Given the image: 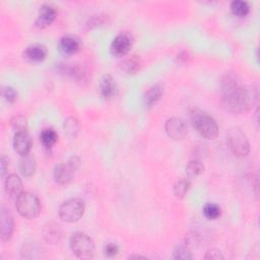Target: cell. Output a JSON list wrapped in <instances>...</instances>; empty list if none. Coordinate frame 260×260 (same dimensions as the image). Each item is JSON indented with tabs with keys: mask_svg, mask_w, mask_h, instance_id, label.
I'll return each instance as SVG.
<instances>
[{
	"mask_svg": "<svg viewBox=\"0 0 260 260\" xmlns=\"http://www.w3.org/2000/svg\"><path fill=\"white\" fill-rule=\"evenodd\" d=\"M204 171V166L198 160L190 161L186 166V172L190 177H197L201 175Z\"/></svg>",
	"mask_w": 260,
	"mask_h": 260,
	"instance_id": "27",
	"label": "cell"
},
{
	"mask_svg": "<svg viewBox=\"0 0 260 260\" xmlns=\"http://www.w3.org/2000/svg\"><path fill=\"white\" fill-rule=\"evenodd\" d=\"M164 94V86L162 84H157L149 89L144 95V104L146 107H152L155 105Z\"/></svg>",
	"mask_w": 260,
	"mask_h": 260,
	"instance_id": "17",
	"label": "cell"
},
{
	"mask_svg": "<svg viewBox=\"0 0 260 260\" xmlns=\"http://www.w3.org/2000/svg\"><path fill=\"white\" fill-rule=\"evenodd\" d=\"M27 125H28L27 119L22 115L14 116L11 119V126L15 130V132L27 131Z\"/></svg>",
	"mask_w": 260,
	"mask_h": 260,
	"instance_id": "28",
	"label": "cell"
},
{
	"mask_svg": "<svg viewBox=\"0 0 260 260\" xmlns=\"http://www.w3.org/2000/svg\"><path fill=\"white\" fill-rule=\"evenodd\" d=\"M133 258H142V259H145V257H142V256H137V255H134V256H129V259H133Z\"/></svg>",
	"mask_w": 260,
	"mask_h": 260,
	"instance_id": "34",
	"label": "cell"
},
{
	"mask_svg": "<svg viewBox=\"0 0 260 260\" xmlns=\"http://www.w3.org/2000/svg\"><path fill=\"white\" fill-rule=\"evenodd\" d=\"M18 213L26 219H35L41 211V202L35 194L23 191L15 199Z\"/></svg>",
	"mask_w": 260,
	"mask_h": 260,
	"instance_id": "3",
	"label": "cell"
},
{
	"mask_svg": "<svg viewBox=\"0 0 260 260\" xmlns=\"http://www.w3.org/2000/svg\"><path fill=\"white\" fill-rule=\"evenodd\" d=\"M221 207L216 203L208 202L203 207V215L208 220H217L221 217Z\"/></svg>",
	"mask_w": 260,
	"mask_h": 260,
	"instance_id": "26",
	"label": "cell"
},
{
	"mask_svg": "<svg viewBox=\"0 0 260 260\" xmlns=\"http://www.w3.org/2000/svg\"><path fill=\"white\" fill-rule=\"evenodd\" d=\"M121 68L124 72L128 74H133L137 72L140 68V60L135 55L130 56L123 60V62L121 63Z\"/></svg>",
	"mask_w": 260,
	"mask_h": 260,
	"instance_id": "20",
	"label": "cell"
},
{
	"mask_svg": "<svg viewBox=\"0 0 260 260\" xmlns=\"http://www.w3.org/2000/svg\"><path fill=\"white\" fill-rule=\"evenodd\" d=\"M60 51L65 55H73L81 48V41L72 35H66L61 38L59 43Z\"/></svg>",
	"mask_w": 260,
	"mask_h": 260,
	"instance_id": "13",
	"label": "cell"
},
{
	"mask_svg": "<svg viewBox=\"0 0 260 260\" xmlns=\"http://www.w3.org/2000/svg\"><path fill=\"white\" fill-rule=\"evenodd\" d=\"M119 249H118V246L116 245V244L114 243H109L106 245L105 247V254L109 257H113L115 256L117 253H118Z\"/></svg>",
	"mask_w": 260,
	"mask_h": 260,
	"instance_id": "31",
	"label": "cell"
},
{
	"mask_svg": "<svg viewBox=\"0 0 260 260\" xmlns=\"http://www.w3.org/2000/svg\"><path fill=\"white\" fill-rule=\"evenodd\" d=\"M79 166L77 157H72L66 164H58L53 172L55 181L60 185H67L71 182L74 172Z\"/></svg>",
	"mask_w": 260,
	"mask_h": 260,
	"instance_id": "7",
	"label": "cell"
},
{
	"mask_svg": "<svg viewBox=\"0 0 260 260\" xmlns=\"http://www.w3.org/2000/svg\"><path fill=\"white\" fill-rule=\"evenodd\" d=\"M57 138L58 135L55 130L52 128H45L44 130H42V132L40 134V140L44 148L47 150L53 148V145L57 141Z\"/></svg>",
	"mask_w": 260,
	"mask_h": 260,
	"instance_id": "19",
	"label": "cell"
},
{
	"mask_svg": "<svg viewBox=\"0 0 260 260\" xmlns=\"http://www.w3.org/2000/svg\"><path fill=\"white\" fill-rule=\"evenodd\" d=\"M48 54V50L46 46L42 44H32L25 50L24 56L26 59L32 62H40L43 61Z\"/></svg>",
	"mask_w": 260,
	"mask_h": 260,
	"instance_id": "15",
	"label": "cell"
},
{
	"mask_svg": "<svg viewBox=\"0 0 260 260\" xmlns=\"http://www.w3.org/2000/svg\"><path fill=\"white\" fill-rule=\"evenodd\" d=\"M60 237H61V232L59 227L56 225L51 224L44 229V238L48 243L55 244L60 240Z\"/></svg>",
	"mask_w": 260,
	"mask_h": 260,
	"instance_id": "21",
	"label": "cell"
},
{
	"mask_svg": "<svg viewBox=\"0 0 260 260\" xmlns=\"http://www.w3.org/2000/svg\"><path fill=\"white\" fill-rule=\"evenodd\" d=\"M2 96L8 103H13L18 99V92L11 87H5L2 89Z\"/></svg>",
	"mask_w": 260,
	"mask_h": 260,
	"instance_id": "30",
	"label": "cell"
},
{
	"mask_svg": "<svg viewBox=\"0 0 260 260\" xmlns=\"http://www.w3.org/2000/svg\"><path fill=\"white\" fill-rule=\"evenodd\" d=\"M191 187V182L188 179H180L174 185V194L177 198H183Z\"/></svg>",
	"mask_w": 260,
	"mask_h": 260,
	"instance_id": "24",
	"label": "cell"
},
{
	"mask_svg": "<svg viewBox=\"0 0 260 260\" xmlns=\"http://www.w3.org/2000/svg\"><path fill=\"white\" fill-rule=\"evenodd\" d=\"M220 89L224 105L233 113L245 112L257 103V90L244 86L235 73H226L221 79Z\"/></svg>",
	"mask_w": 260,
	"mask_h": 260,
	"instance_id": "1",
	"label": "cell"
},
{
	"mask_svg": "<svg viewBox=\"0 0 260 260\" xmlns=\"http://www.w3.org/2000/svg\"><path fill=\"white\" fill-rule=\"evenodd\" d=\"M79 123L76 118L74 117H68L66 120L64 121V131L67 134V136L73 138L76 137V135L79 132Z\"/></svg>",
	"mask_w": 260,
	"mask_h": 260,
	"instance_id": "23",
	"label": "cell"
},
{
	"mask_svg": "<svg viewBox=\"0 0 260 260\" xmlns=\"http://www.w3.org/2000/svg\"><path fill=\"white\" fill-rule=\"evenodd\" d=\"M7 165H8V162H7L6 159L4 157H2L1 158V176H4L6 169H7Z\"/></svg>",
	"mask_w": 260,
	"mask_h": 260,
	"instance_id": "33",
	"label": "cell"
},
{
	"mask_svg": "<svg viewBox=\"0 0 260 260\" xmlns=\"http://www.w3.org/2000/svg\"><path fill=\"white\" fill-rule=\"evenodd\" d=\"M100 94L105 100H111L117 94V85L111 75H105L100 83Z\"/></svg>",
	"mask_w": 260,
	"mask_h": 260,
	"instance_id": "16",
	"label": "cell"
},
{
	"mask_svg": "<svg viewBox=\"0 0 260 260\" xmlns=\"http://www.w3.org/2000/svg\"><path fill=\"white\" fill-rule=\"evenodd\" d=\"M85 202L80 198H70L59 207V217L66 223H75L84 216Z\"/></svg>",
	"mask_w": 260,
	"mask_h": 260,
	"instance_id": "5",
	"label": "cell"
},
{
	"mask_svg": "<svg viewBox=\"0 0 260 260\" xmlns=\"http://www.w3.org/2000/svg\"><path fill=\"white\" fill-rule=\"evenodd\" d=\"M20 172L25 177H31L36 171V161L31 156H25L21 159L19 164Z\"/></svg>",
	"mask_w": 260,
	"mask_h": 260,
	"instance_id": "18",
	"label": "cell"
},
{
	"mask_svg": "<svg viewBox=\"0 0 260 260\" xmlns=\"http://www.w3.org/2000/svg\"><path fill=\"white\" fill-rule=\"evenodd\" d=\"M133 44V38L129 32H121L113 40L111 44V52L113 55L121 57L126 55Z\"/></svg>",
	"mask_w": 260,
	"mask_h": 260,
	"instance_id": "9",
	"label": "cell"
},
{
	"mask_svg": "<svg viewBox=\"0 0 260 260\" xmlns=\"http://www.w3.org/2000/svg\"><path fill=\"white\" fill-rule=\"evenodd\" d=\"M228 145L237 158H245L250 152L249 141L242 130L238 127L231 128L228 132Z\"/></svg>",
	"mask_w": 260,
	"mask_h": 260,
	"instance_id": "4",
	"label": "cell"
},
{
	"mask_svg": "<svg viewBox=\"0 0 260 260\" xmlns=\"http://www.w3.org/2000/svg\"><path fill=\"white\" fill-rule=\"evenodd\" d=\"M205 259H213V260H220V259H224V256L222 255L220 250L217 249H211L208 250L204 256Z\"/></svg>",
	"mask_w": 260,
	"mask_h": 260,
	"instance_id": "32",
	"label": "cell"
},
{
	"mask_svg": "<svg viewBox=\"0 0 260 260\" xmlns=\"http://www.w3.org/2000/svg\"><path fill=\"white\" fill-rule=\"evenodd\" d=\"M62 70L67 75H69V76H71L77 80L83 79L86 75L84 68L79 66V65H77V64H64V65H62Z\"/></svg>",
	"mask_w": 260,
	"mask_h": 260,
	"instance_id": "22",
	"label": "cell"
},
{
	"mask_svg": "<svg viewBox=\"0 0 260 260\" xmlns=\"http://www.w3.org/2000/svg\"><path fill=\"white\" fill-rule=\"evenodd\" d=\"M231 10L235 15L243 18V16H246L249 13L250 6L246 1H242V0H235V1L231 3Z\"/></svg>",
	"mask_w": 260,
	"mask_h": 260,
	"instance_id": "25",
	"label": "cell"
},
{
	"mask_svg": "<svg viewBox=\"0 0 260 260\" xmlns=\"http://www.w3.org/2000/svg\"><path fill=\"white\" fill-rule=\"evenodd\" d=\"M4 189L9 197L18 198L19 195L23 192V182L21 178L15 174L8 175L4 182Z\"/></svg>",
	"mask_w": 260,
	"mask_h": 260,
	"instance_id": "14",
	"label": "cell"
},
{
	"mask_svg": "<svg viewBox=\"0 0 260 260\" xmlns=\"http://www.w3.org/2000/svg\"><path fill=\"white\" fill-rule=\"evenodd\" d=\"M174 258L175 259H192V254L190 252V249L187 245L180 246L176 249L174 252Z\"/></svg>",
	"mask_w": 260,
	"mask_h": 260,
	"instance_id": "29",
	"label": "cell"
},
{
	"mask_svg": "<svg viewBox=\"0 0 260 260\" xmlns=\"http://www.w3.org/2000/svg\"><path fill=\"white\" fill-rule=\"evenodd\" d=\"M165 129L168 136L174 140L183 139L188 132L186 122L183 119L178 117L168 119L165 124Z\"/></svg>",
	"mask_w": 260,
	"mask_h": 260,
	"instance_id": "8",
	"label": "cell"
},
{
	"mask_svg": "<svg viewBox=\"0 0 260 260\" xmlns=\"http://www.w3.org/2000/svg\"><path fill=\"white\" fill-rule=\"evenodd\" d=\"M193 126L199 134L207 139H215L219 133V126L216 120L201 110H194L191 114Z\"/></svg>",
	"mask_w": 260,
	"mask_h": 260,
	"instance_id": "2",
	"label": "cell"
},
{
	"mask_svg": "<svg viewBox=\"0 0 260 260\" xmlns=\"http://www.w3.org/2000/svg\"><path fill=\"white\" fill-rule=\"evenodd\" d=\"M56 15H57L56 7L52 4L45 3L40 7L35 24L40 29L47 28L54 22Z\"/></svg>",
	"mask_w": 260,
	"mask_h": 260,
	"instance_id": "10",
	"label": "cell"
},
{
	"mask_svg": "<svg viewBox=\"0 0 260 260\" xmlns=\"http://www.w3.org/2000/svg\"><path fill=\"white\" fill-rule=\"evenodd\" d=\"M70 248L79 258H91L94 255L95 244L88 235L77 232L70 239Z\"/></svg>",
	"mask_w": 260,
	"mask_h": 260,
	"instance_id": "6",
	"label": "cell"
},
{
	"mask_svg": "<svg viewBox=\"0 0 260 260\" xmlns=\"http://www.w3.org/2000/svg\"><path fill=\"white\" fill-rule=\"evenodd\" d=\"M14 151L22 157L28 156L32 149V138L27 131L15 132L13 138Z\"/></svg>",
	"mask_w": 260,
	"mask_h": 260,
	"instance_id": "11",
	"label": "cell"
},
{
	"mask_svg": "<svg viewBox=\"0 0 260 260\" xmlns=\"http://www.w3.org/2000/svg\"><path fill=\"white\" fill-rule=\"evenodd\" d=\"M14 222L8 209L2 208L0 215V235L2 241H8L13 233Z\"/></svg>",
	"mask_w": 260,
	"mask_h": 260,
	"instance_id": "12",
	"label": "cell"
}]
</instances>
